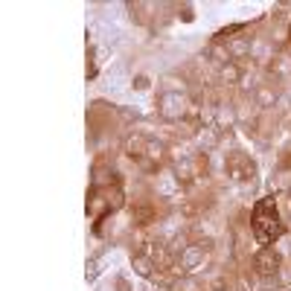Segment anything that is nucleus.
<instances>
[{
	"label": "nucleus",
	"mask_w": 291,
	"mask_h": 291,
	"mask_svg": "<svg viewBox=\"0 0 291 291\" xmlns=\"http://www.w3.org/2000/svg\"><path fill=\"white\" fill-rule=\"evenodd\" d=\"M268 213V201H262L257 204V216H254V230H257V236L262 242H271V239H277L280 233H283V225L277 222V213L274 216H265Z\"/></svg>",
	"instance_id": "f257e3e1"
},
{
	"label": "nucleus",
	"mask_w": 291,
	"mask_h": 291,
	"mask_svg": "<svg viewBox=\"0 0 291 291\" xmlns=\"http://www.w3.org/2000/svg\"><path fill=\"white\" fill-rule=\"evenodd\" d=\"M257 265H259V271H271V265L277 268V257H274V254H262V257L257 259Z\"/></svg>",
	"instance_id": "f03ea898"
}]
</instances>
